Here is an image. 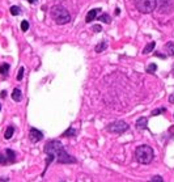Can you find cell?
<instances>
[{"instance_id": "1", "label": "cell", "mask_w": 174, "mask_h": 182, "mask_svg": "<svg viewBox=\"0 0 174 182\" xmlns=\"http://www.w3.org/2000/svg\"><path fill=\"white\" fill-rule=\"evenodd\" d=\"M45 153L47 155L46 159V167H49L51 161L56 159L59 164H71L76 163V159L67 153V151L63 147V144L59 140H51L45 145Z\"/></svg>"}, {"instance_id": "3", "label": "cell", "mask_w": 174, "mask_h": 182, "mask_svg": "<svg viewBox=\"0 0 174 182\" xmlns=\"http://www.w3.org/2000/svg\"><path fill=\"white\" fill-rule=\"evenodd\" d=\"M50 15H51V18L59 25H64V24H68L71 21L69 12L63 5H54L50 11Z\"/></svg>"}, {"instance_id": "4", "label": "cell", "mask_w": 174, "mask_h": 182, "mask_svg": "<svg viewBox=\"0 0 174 182\" xmlns=\"http://www.w3.org/2000/svg\"><path fill=\"white\" fill-rule=\"evenodd\" d=\"M135 7L140 13H151L156 9L157 0H135Z\"/></svg>"}, {"instance_id": "2", "label": "cell", "mask_w": 174, "mask_h": 182, "mask_svg": "<svg viewBox=\"0 0 174 182\" xmlns=\"http://www.w3.org/2000/svg\"><path fill=\"white\" fill-rule=\"evenodd\" d=\"M153 157H155V152H153V148L149 147L147 144H143V145H139L136 149H135V159L139 164H151Z\"/></svg>"}, {"instance_id": "9", "label": "cell", "mask_w": 174, "mask_h": 182, "mask_svg": "<svg viewBox=\"0 0 174 182\" xmlns=\"http://www.w3.org/2000/svg\"><path fill=\"white\" fill-rule=\"evenodd\" d=\"M164 50L168 57H173L174 55V42H168L166 45L164 46Z\"/></svg>"}, {"instance_id": "28", "label": "cell", "mask_w": 174, "mask_h": 182, "mask_svg": "<svg viewBox=\"0 0 174 182\" xmlns=\"http://www.w3.org/2000/svg\"><path fill=\"white\" fill-rule=\"evenodd\" d=\"M7 96V93H5V90H3V92H2V97L4 98V97H5Z\"/></svg>"}, {"instance_id": "19", "label": "cell", "mask_w": 174, "mask_h": 182, "mask_svg": "<svg viewBox=\"0 0 174 182\" xmlns=\"http://www.w3.org/2000/svg\"><path fill=\"white\" fill-rule=\"evenodd\" d=\"M157 70V64H155V63H151L148 67H147V72L148 73H155Z\"/></svg>"}, {"instance_id": "15", "label": "cell", "mask_w": 174, "mask_h": 182, "mask_svg": "<svg viewBox=\"0 0 174 182\" xmlns=\"http://www.w3.org/2000/svg\"><path fill=\"white\" fill-rule=\"evenodd\" d=\"M13 134H14V128H13V126H9L7 130H5V134H4V138L8 140V139H11L12 136H13Z\"/></svg>"}, {"instance_id": "10", "label": "cell", "mask_w": 174, "mask_h": 182, "mask_svg": "<svg viewBox=\"0 0 174 182\" xmlns=\"http://www.w3.org/2000/svg\"><path fill=\"white\" fill-rule=\"evenodd\" d=\"M12 100L16 101V102H20L22 100V93H21V90H20L18 88L13 89V92H12Z\"/></svg>"}, {"instance_id": "11", "label": "cell", "mask_w": 174, "mask_h": 182, "mask_svg": "<svg viewBox=\"0 0 174 182\" xmlns=\"http://www.w3.org/2000/svg\"><path fill=\"white\" fill-rule=\"evenodd\" d=\"M5 156H7L8 163H14V160H16L14 151H12V149H5Z\"/></svg>"}, {"instance_id": "16", "label": "cell", "mask_w": 174, "mask_h": 182, "mask_svg": "<svg viewBox=\"0 0 174 182\" xmlns=\"http://www.w3.org/2000/svg\"><path fill=\"white\" fill-rule=\"evenodd\" d=\"M106 46H108L106 41H102V42H100V43H98V45L96 46V51H97V53H101V51H104V50L106 49Z\"/></svg>"}, {"instance_id": "25", "label": "cell", "mask_w": 174, "mask_h": 182, "mask_svg": "<svg viewBox=\"0 0 174 182\" xmlns=\"http://www.w3.org/2000/svg\"><path fill=\"white\" fill-rule=\"evenodd\" d=\"M169 102H170V104H174V93H172L170 96H169Z\"/></svg>"}, {"instance_id": "29", "label": "cell", "mask_w": 174, "mask_h": 182, "mask_svg": "<svg viewBox=\"0 0 174 182\" xmlns=\"http://www.w3.org/2000/svg\"><path fill=\"white\" fill-rule=\"evenodd\" d=\"M27 2H29V3H31V4H34V3H37L38 0H27Z\"/></svg>"}, {"instance_id": "30", "label": "cell", "mask_w": 174, "mask_h": 182, "mask_svg": "<svg viewBox=\"0 0 174 182\" xmlns=\"http://www.w3.org/2000/svg\"><path fill=\"white\" fill-rule=\"evenodd\" d=\"M0 110H2V105H0Z\"/></svg>"}, {"instance_id": "14", "label": "cell", "mask_w": 174, "mask_h": 182, "mask_svg": "<svg viewBox=\"0 0 174 182\" xmlns=\"http://www.w3.org/2000/svg\"><path fill=\"white\" fill-rule=\"evenodd\" d=\"M8 71H9V64H8V63H2V64H0V73H2L3 76H7Z\"/></svg>"}, {"instance_id": "7", "label": "cell", "mask_w": 174, "mask_h": 182, "mask_svg": "<svg viewBox=\"0 0 174 182\" xmlns=\"http://www.w3.org/2000/svg\"><path fill=\"white\" fill-rule=\"evenodd\" d=\"M101 12V9L100 8H94V9H92V11H89L88 12V15H86V17H85V21L86 22H90V21H93V20H96L97 18V15Z\"/></svg>"}, {"instance_id": "27", "label": "cell", "mask_w": 174, "mask_h": 182, "mask_svg": "<svg viewBox=\"0 0 174 182\" xmlns=\"http://www.w3.org/2000/svg\"><path fill=\"white\" fill-rule=\"evenodd\" d=\"M155 55H156V57H159V58H163V59H164V58H166V55H164V54H159V53H156Z\"/></svg>"}, {"instance_id": "22", "label": "cell", "mask_w": 174, "mask_h": 182, "mask_svg": "<svg viewBox=\"0 0 174 182\" xmlns=\"http://www.w3.org/2000/svg\"><path fill=\"white\" fill-rule=\"evenodd\" d=\"M24 71H25V68H24V67H21V68L18 70V73H17V80H18V81L22 80V77H24Z\"/></svg>"}, {"instance_id": "26", "label": "cell", "mask_w": 174, "mask_h": 182, "mask_svg": "<svg viewBox=\"0 0 174 182\" xmlns=\"http://www.w3.org/2000/svg\"><path fill=\"white\" fill-rule=\"evenodd\" d=\"M93 29H94V31H101L102 28H101L100 25H94V26H93Z\"/></svg>"}, {"instance_id": "8", "label": "cell", "mask_w": 174, "mask_h": 182, "mask_svg": "<svg viewBox=\"0 0 174 182\" xmlns=\"http://www.w3.org/2000/svg\"><path fill=\"white\" fill-rule=\"evenodd\" d=\"M136 127L139 130H147L148 128V119L145 117H141L136 122Z\"/></svg>"}, {"instance_id": "24", "label": "cell", "mask_w": 174, "mask_h": 182, "mask_svg": "<svg viewBox=\"0 0 174 182\" xmlns=\"http://www.w3.org/2000/svg\"><path fill=\"white\" fill-rule=\"evenodd\" d=\"M0 164H2V165H5V164H8L7 156H5V155H3V153H0Z\"/></svg>"}, {"instance_id": "13", "label": "cell", "mask_w": 174, "mask_h": 182, "mask_svg": "<svg viewBox=\"0 0 174 182\" xmlns=\"http://www.w3.org/2000/svg\"><path fill=\"white\" fill-rule=\"evenodd\" d=\"M156 47V42L153 41V42H149L147 46L144 47V50H143V54H149V53H152V50Z\"/></svg>"}, {"instance_id": "17", "label": "cell", "mask_w": 174, "mask_h": 182, "mask_svg": "<svg viewBox=\"0 0 174 182\" xmlns=\"http://www.w3.org/2000/svg\"><path fill=\"white\" fill-rule=\"evenodd\" d=\"M76 130H75L73 127H69L68 130H67V131H64V134H63V135H64V136H75V135H76Z\"/></svg>"}, {"instance_id": "6", "label": "cell", "mask_w": 174, "mask_h": 182, "mask_svg": "<svg viewBox=\"0 0 174 182\" xmlns=\"http://www.w3.org/2000/svg\"><path fill=\"white\" fill-rule=\"evenodd\" d=\"M29 138L33 143H37V141L43 139V134H42V131H39V130L31 127L30 131H29Z\"/></svg>"}, {"instance_id": "12", "label": "cell", "mask_w": 174, "mask_h": 182, "mask_svg": "<svg viewBox=\"0 0 174 182\" xmlns=\"http://www.w3.org/2000/svg\"><path fill=\"white\" fill-rule=\"evenodd\" d=\"M96 20H98V21H101V22H105V24H110V22H111V20H110V16H109L108 13H102V15H100V16H97Z\"/></svg>"}, {"instance_id": "20", "label": "cell", "mask_w": 174, "mask_h": 182, "mask_svg": "<svg viewBox=\"0 0 174 182\" xmlns=\"http://www.w3.org/2000/svg\"><path fill=\"white\" fill-rule=\"evenodd\" d=\"M11 13L13 15V16H17V15L21 13V9H20V7L13 5V7H11Z\"/></svg>"}, {"instance_id": "5", "label": "cell", "mask_w": 174, "mask_h": 182, "mask_svg": "<svg viewBox=\"0 0 174 182\" xmlns=\"http://www.w3.org/2000/svg\"><path fill=\"white\" fill-rule=\"evenodd\" d=\"M128 128H130V126L126 123L124 121H115L106 127V130L111 134H122V132H126Z\"/></svg>"}, {"instance_id": "23", "label": "cell", "mask_w": 174, "mask_h": 182, "mask_svg": "<svg viewBox=\"0 0 174 182\" xmlns=\"http://www.w3.org/2000/svg\"><path fill=\"white\" fill-rule=\"evenodd\" d=\"M21 29H22V31H26L27 29H29V22H27L26 20H24V21L21 22Z\"/></svg>"}, {"instance_id": "21", "label": "cell", "mask_w": 174, "mask_h": 182, "mask_svg": "<svg viewBox=\"0 0 174 182\" xmlns=\"http://www.w3.org/2000/svg\"><path fill=\"white\" fill-rule=\"evenodd\" d=\"M149 182H164V178L161 176H153L151 180H149Z\"/></svg>"}, {"instance_id": "18", "label": "cell", "mask_w": 174, "mask_h": 182, "mask_svg": "<svg viewBox=\"0 0 174 182\" xmlns=\"http://www.w3.org/2000/svg\"><path fill=\"white\" fill-rule=\"evenodd\" d=\"M164 112H166V109H165V108H159V109L152 110L151 115H152V117H156V115H160V114H161V113H164Z\"/></svg>"}]
</instances>
